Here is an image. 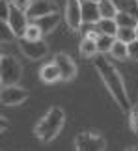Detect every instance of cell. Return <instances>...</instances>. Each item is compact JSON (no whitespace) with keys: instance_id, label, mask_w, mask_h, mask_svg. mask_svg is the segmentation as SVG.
Masks as SVG:
<instances>
[{"instance_id":"obj_1","label":"cell","mask_w":138,"mask_h":151,"mask_svg":"<svg viewBox=\"0 0 138 151\" xmlns=\"http://www.w3.org/2000/svg\"><path fill=\"white\" fill-rule=\"evenodd\" d=\"M93 67L97 75L101 77L103 84L106 86L108 93L112 95V99L116 101V104L119 106V110H121L123 114H129L131 112V99H129V91L127 88H125V82L121 78V75H119V71L116 69V65L108 60V58H105L103 54L95 56L93 58Z\"/></svg>"},{"instance_id":"obj_2","label":"cell","mask_w":138,"mask_h":151,"mask_svg":"<svg viewBox=\"0 0 138 151\" xmlns=\"http://www.w3.org/2000/svg\"><path fill=\"white\" fill-rule=\"evenodd\" d=\"M64 123H65L64 108L62 106H50L49 112L36 123V127H34V134H36V138L41 140L43 144H49L62 132Z\"/></svg>"},{"instance_id":"obj_3","label":"cell","mask_w":138,"mask_h":151,"mask_svg":"<svg viewBox=\"0 0 138 151\" xmlns=\"http://www.w3.org/2000/svg\"><path fill=\"white\" fill-rule=\"evenodd\" d=\"M0 71H2V86H13L19 84L22 78V63L15 56L2 54L0 58Z\"/></svg>"},{"instance_id":"obj_4","label":"cell","mask_w":138,"mask_h":151,"mask_svg":"<svg viewBox=\"0 0 138 151\" xmlns=\"http://www.w3.org/2000/svg\"><path fill=\"white\" fill-rule=\"evenodd\" d=\"M106 140L95 131H82L75 136V149L77 151H105Z\"/></svg>"},{"instance_id":"obj_5","label":"cell","mask_w":138,"mask_h":151,"mask_svg":"<svg viewBox=\"0 0 138 151\" xmlns=\"http://www.w3.org/2000/svg\"><path fill=\"white\" fill-rule=\"evenodd\" d=\"M19 50L22 52V56H26L28 60L36 62V60H41L49 54V45L43 41V39H37V41H30L26 37H21L19 39Z\"/></svg>"},{"instance_id":"obj_6","label":"cell","mask_w":138,"mask_h":151,"mask_svg":"<svg viewBox=\"0 0 138 151\" xmlns=\"http://www.w3.org/2000/svg\"><path fill=\"white\" fill-rule=\"evenodd\" d=\"M28 90H24L19 84L13 86H2V91H0V101H2L4 106H19L28 99Z\"/></svg>"},{"instance_id":"obj_7","label":"cell","mask_w":138,"mask_h":151,"mask_svg":"<svg viewBox=\"0 0 138 151\" xmlns=\"http://www.w3.org/2000/svg\"><path fill=\"white\" fill-rule=\"evenodd\" d=\"M65 22L71 32H78L82 28V0H67L65 2Z\"/></svg>"},{"instance_id":"obj_8","label":"cell","mask_w":138,"mask_h":151,"mask_svg":"<svg viewBox=\"0 0 138 151\" xmlns=\"http://www.w3.org/2000/svg\"><path fill=\"white\" fill-rule=\"evenodd\" d=\"M54 62L62 71V80L64 82H71V80L77 78V63L67 52H56Z\"/></svg>"},{"instance_id":"obj_9","label":"cell","mask_w":138,"mask_h":151,"mask_svg":"<svg viewBox=\"0 0 138 151\" xmlns=\"http://www.w3.org/2000/svg\"><path fill=\"white\" fill-rule=\"evenodd\" d=\"M26 17H28V15L24 13V11H21L19 8L11 6V9H9V17H8V24H9L11 30H13V34H15V37H17V39L24 37V34H26V28H28Z\"/></svg>"},{"instance_id":"obj_10","label":"cell","mask_w":138,"mask_h":151,"mask_svg":"<svg viewBox=\"0 0 138 151\" xmlns=\"http://www.w3.org/2000/svg\"><path fill=\"white\" fill-rule=\"evenodd\" d=\"M54 11H58V6H56L54 0H34L30 9L26 11V15H28V19L37 21L49 13H54Z\"/></svg>"},{"instance_id":"obj_11","label":"cell","mask_w":138,"mask_h":151,"mask_svg":"<svg viewBox=\"0 0 138 151\" xmlns=\"http://www.w3.org/2000/svg\"><path fill=\"white\" fill-rule=\"evenodd\" d=\"M82 21L86 24H97L101 21L99 13V2L93 0H82Z\"/></svg>"},{"instance_id":"obj_12","label":"cell","mask_w":138,"mask_h":151,"mask_svg":"<svg viewBox=\"0 0 138 151\" xmlns=\"http://www.w3.org/2000/svg\"><path fill=\"white\" fill-rule=\"evenodd\" d=\"M39 78H41L45 84L60 82L62 71H60V67L56 65V62H49V63H45V65H41V69H39Z\"/></svg>"},{"instance_id":"obj_13","label":"cell","mask_w":138,"mask_h":151,"mask_svg":"<svg viewBox=\"0 0 138 151\" xmlns=\"http://www.w3.org/2000/svg\"><path fill=\"white\" fill-rule=\"evenodd\" d=\"M36 24L41 28L43 36H49V34L54 32V28L60 24V13H58V11H54V13L45 15V17H41V19L36 21Z\"/></svg>"},{"instance_id":"obj_14","label":"cell","mask_w":138,"mask_h":151,"mask_svg":"<svg viewBox=\"0 0 138 151\" xmlns=\"http://www.w3.org/2000/svg\"><path fill=\"white\" fill-rule=\"evenodd\" d=\"M78 52L82 58H95L99 54V49H97V39H91V37H82V41L78 45Z\"/></svg>"},{"instance_id":"obj_15","label":"cell","mask_w":138,"mask_h":151,"mask_svg":"<svg viewBox=\"0 0 138 151\" xmlns=\"http://www.w3.org/2000/svg\"><path fill=\"white\" fill-rule=\"evenodd\" d=\"M112 58H116V60L123 62V60H129V49H127V43H123L121 39L116 37V41H114L110 52H108Z\"/></svg>"},{"instance_id":"obj_16","label":"cell","mask_w":138,"mask_h":151,"mask_svg":"<svg viewBox=\"0 0 138 151\" xmlns=\"http://www.w3.org/2000/svg\"><path fill=\"white\" fill-rule=\"evenodd\" d=\"M99 13H101V19H116L119 9L112 0H101L99 2Z\"/></svg>"},{"instance_id":"obj_17","label":"cell","mask_w":138,"mask_h":151,"mask_svg":"<svg viewBox=\"0 0 138 151\" xmlns=\"http://www.w3.org/2000/svg\"><path fill=\"white\" fill-rule=\"evenodd\" d=\"M116 22L119 28H136L138 26V17L127 11H119L116 15Z\"/></svg>"},{"instance_id":"obj_18","label":"cell","mask_w":138,"mask_h":151,"mask_svg":"<svg viewBox=\"0 0 138 151\" xmlns=\"http://www.w3.org/2000/svg\"><path fill=\"white\" fill-rule=\"evenodd\" d=\"M118 22L116 19H101L99 22H97V30H99L101 34H106V36H112V37H116V34H118Z\"/></svg>"},{"instance_id":"obj_19","label":"cell","mask_w":138,"mask_h":151,"mask_svg":"<svg viewBox=\"0 0 138 151\" xmlns=\"http://www.w3.org/2000/svg\"><path fill=\"white\" fill-rule=\"evenodd\" d=\"M112 2L118 6L119 11H127L138 17V0H112Z\"/></svg>"},{"instance_id":"obj_20","label":"cell","mask_w":138,"mask_h":151,"mask_svg":"<svg viewBox=\"0 0 138 151\" xmlns=\"http://www.w3.org/2000/svg\"><path fill=\"white\" fill-rule=\"evenodd\" d=\"M114 41H116V37L112 36H106V34H101L99 37H97V49H99V54H105V52H110Z\"/></svg>"},{"instance_id":"obj_21","label":"cell","mask_w":138,"mask_h":151,"mask_svg":"<svg viewBox=\"0 0 138 151\" xmlns=\"http://www.w3.org/2000/svg\"><path fill=\"white\" fill-rule=\"evenodd\" d=\"M24 37H26V39H30V41H37V39H43V32H41V28L36 24V21L28 24Z\"/></svg>"},{"instance_id":"obj_22","label":"cell","mask_w":138,"mask_h":151,"mask_svg":"<svg viewBox=\"0 0 138 151\" xmlns=\"http://www.w3.org/2000/svg\"><path fill=\"white\" fill-rule=\"evenodd\" d=\"M118 39H121L123 43H131L136 39V28H118V34H116Z\"/></svg>"},{"instance_id":"obj_23","label":"cell","mask_w":138,"mask_h":151,"mask_svg":"<svg viewBox=\"0 0 138 151\" xmlns=\"http://www.w3.org/2000/svg\"><path fill=\"white\" fill-rule=\"evenodd\" d=\"M11 39H15L13 30L9 28L8 22H2V24H0V41H2V43L6 45V43H9Z\"/></svg>"},{"instance_id":"obj_24","label":"cell","mask_w":138,"mask_h":151,"mask_svg":"<svg viewBox=\"0 0 138 151\" xmlns=\"http://www.w3.org/2000/svg\"><path fill=\"white\" fill-rule=\"evenodd\" d=\"M129 125L138 134V104H134V106L131 108V112H129Z\"/></svg>"},{"instance_id":"obj_25","label":"cell","mask_w":138,"mask_h":151,"mask_svg":"<svg viewBox=\"0 0 138 151\" xmlns=\"http://www.w3.org/2000/svg\"><path fill=\"white\" fill-rule=\"evenodd\" d=\"M9 2H11V6H15V8H19L21 11L26 13V11L30 9V6H32L34 0H9Z\"/></svg>"},{"instance_id":"obj_26","label":"cell","mask_w":138,"mask_h":151,"mask_svg":"<svg viewBox=\"0 0 138 151\" xmlns=\"http://www.w3.org/2000/svg\"><path fill=\"white\" fill-rule=\"evenodd\" d=\"M127 49H129V58H131L133 62H136V60H138V39L127 43Z\"/></svg>"},{"instance_id":"obj_27","label":"cell","mask_w":138,"mask_h":151,"mask_svg":"<svg viewBox=\"0 0 138 151\" xmlns=\"http://www.w3.org/2000/svg\"><path fill=\"white\" fill-rule=\"evenodd\" d=\"M84 36H86V37H91V39H97V37L101 36V32H99V30H88Z\"/></svg>"},{"instance_id":"obj_28","label":"cell","mask_w":138,"mask_h":151,"mask_svg":"<svg viewBox=\"0 0 138 151\" xmlns=\"http://www.w3.org/2000/svg\"><path fill=\"white\" fill-rule=\"evenodd\" d=\"M0 131L6 132L8 131V119H6V116H2V123H0Z\"/></svg>"},{"instance_id":"obj_29","label":"cell","mask_w":138,"mask_h":151,"mask_svg":"<svg viewBox=\"0 0 138 151\" xmlns=\"http://www.w3.org/2000/svg\"><path fill=\"white\" fill-rule=\"evenodd\" d=\"M125 151H138V147H134V146H133V147H127Z\"/></svg>"},{"instance_id":"obj_30","label":"cell","mask_w":138,"mask_h":151,"mask_svg":"<svg viewBox=\"0 0 138 151\" xmlns=\"http://www.w3.org/2000/svg\"><path fill=\"white\" fill-rule=\"evenodd\" d=\"M136 39H138V26H136Z\"/></svg>"},{"instance_id":"obj_31","label":"cell","mask_w":138,"mask_h":151,"mask_svg":"<svg viewBox=\"0 0 138 151\" xmlns=\"http://www.w3.org/2000/svg\"><path fill=\"white\" fill-rule=\"evenodd\" d=\"M93 2H101V0H93Z\"/></svg>"}]
</instances>
